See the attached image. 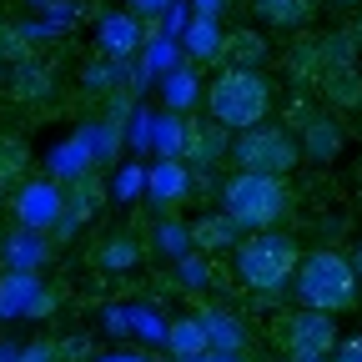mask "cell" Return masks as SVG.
I'll return each instance as SVG.
<instances>
[{
	"mask_svg": "<svg viewBox=\"0 0 362 362\" xmlns=\"http://www.w3.org/2000/svg\"><path fill=\"white\" fill-rule=\"evenodd\" d=\"M277 106V81L267 71H247V66H221L206 81V111L216 126L226 131H252L272 116Z\"/></svg>",
	"mask_w": 362,
	"mask_h": 362,
	"instance_id": "obj_1",
	"label": "cell"
},
{
	"mask_svg": "<svg viewBox=\"0 0 362 362\" xmlns=\"http://www.w3.org/2000/svg\"><path fill=\"white\" fill-rule=\"evenodd\" d=\"M292 287H297V302L302 307H317V312H352L357 307V277H352V262L347 252H332V247H317L297 262L292 272Z\"/></svg>",
	"mask_w": 362,
	"mask_h": 362,
	"instance_id": "obj_2",
	"label": "cell"
},
{
	"mask_svg": "<svg viewBox=\"0 0 362 362\" xmlns=\"http://www.w3.org/2000/svg\"><path fill=\"white\" fill-rule=\"evenodd\" d=\"M297 262H302L297 237L277 232V226H262V232L242 237V247H237V277H242L252 292L272 297V292H282V287L292 282Z\"/></svg>",
	"mask_w": 362,
	"mask_h": 362,
	"instance_id": "obj_3",
	"label": "cell"
},
{
	"mask_svg": "<svg viewBox=\"0 0 362 362\" xmlns=\"http://www.w3.org/2000/svg\"><path fill=\"white\" fill-rule=\"evenodd\" d=\"M292 206V187L287 176H267V171H237L226 176L221 187V211L232 216L237 226H252V232H262V226H277Z\"/></svg>",
	"mask_w": 362,
	"mask_h": 362,
	"instance_id": "obj_4",
	"label": "cell"
},
{
	"mask_svg": "<svg viewBox=\"0 0 362 362\" xmlns=\"http://www.w3.org/2000/svg\"><path fill=\"white\" fill-rule=\"evenodd\" d=\"M232 156H237L242 171H267V176H287V171L302 161L297 136H292L287 126H272V121H262V126H252V131H237Z\"/></svg>",
	"mask_w": 362,
	"mask_h": 362,
	"instance_id": "obj_5",
	"label": "cell"
},
{
	"mask_svg": "<svg viewBox=\"0 0 362 362\" xmlns=\"http://www.w3.org/2000/svg\"><path fill=\"white\" fill-rule=\"evenodd\" d=\"M277 342L292 357H332L337 347V317L332 312H317V307H297L277 322Z\"/></svg>",
	"mask_w": 362,
	"mask_h": 362,
	"instance_id": "obj_6",
	"label": "cell"
},
{
	"mask_svg": "<svg viewBox=\"0 0 362 362\" xmlns=\"http://www.w3.org/2000/svg\"><path fill=\"white\" fill-rule=\"evenodd\" d=\"M16 216L25 232H51L66 216V192L56 181H21L16 187Z\"/></svg>",
	"mask_w": 362,
	"mask_h": 362,
	"instance_id": "obj_7",
	"label": "cell"
},
{
	"mask_svg": "<svg viewBox=\"0 0 362 362\" xmlns=\"http://www.w3.org/2000/svg\"><path fill=\"white\" fill-rule=\"evenodd\" d=\"M51 302H56V297L40 287L35 272L11 267L6 277H0V317H45V312H51Z\"/></svg>",
	"mask_w": 362,
	"mask_h": 362,
	"instance_id": "obj_8",
	"label": "cell"
},
{
	"mask_svg": "<svg viewBox=\"0 0 362 362\" xmlns=\"http://www.w3.org/2000/svg\"><path fill=\"white\" fill-rule=\"evenodd\" d=\"M347 146V126L337 116H312L302 131H297V151L307 161H337Z\"/></svg>",
	"mask_w": 362,
	"mask_h": 362,
	"instance_id": "obj_9",
	"label": "cell"
},
{
	"mask_svg": "<svg viewBox=\"0 0 362 362\" xmlns=\"http://www.w3.org/2000/svg\"><path fill=\"white\" fill-rule=\"evenodd\" d=\"M216 66H247V71H262L267 66V35L257 25H237L216 40Z\"/></svg>",
	"mask_w": 362,
	"mask_h": 362,
	"instance_id": "obj_10",
	"label": "cell"
},
{
	"mask_svg": "<svg viewBox=\"0 0 362 362\" xmlns=\"http://www.w3.org/2000/svg\"><path fill=\"white\" fill-rule=\"evenodd\" d=\"M317 96H322L332 111H362V71L357 66H332L317 76Z\"/></svg>",
	"mask_w": 362,
	"mask_h": 362,
	"instance_id": "obj_11",
	"label": "cell"
},
{
	"mask_svg": "<svg viewBox=\"0 0 362 362\" xmlns=\"http://www.w3.org/2000/svg\"><path fill=\"white\" fill-rule=\"evenodd\" d=\"M221 146H226V126H202V121H192L187 116V126H181V161L187 166H211L216 156H221Z\"/></svg>",
	"mask_w": 362,
	"mask_h": 362,
	"instance_id": "obj_12",
	"label": "cell"
},
{
	"mask_svg": "<svg viewBox=\"0 0 362 362\" xmlns=\"http://www.w3.org/2000/svg\"><path fill=\"white\" fill-rule=\"evenodd\" d=\"M56 90V71L45 66V61H35V56H25V61H16V76H11V96L16 101H45Z\"/></svg>",
	"mask_w": 362,
	"mask_h": 362,
	"instance_id": "obj_13",
	"label": "cell"
},
{
	"mask_svg": "<svg viewBox=\"0 0 362 362\" xmlns=\"http://www.w3.org/2000/svg\"><path fill=\"white\" fill-rule=\"evenodd\" d=\"M317 6H322V0H252V11L277 30H302L317 16Z\"/></svg>",
	"mask_w": 362,
	"mask_h": 362,
	"instance_id": "obj_14",
	"label": "cell"
},
{
	"mask_svg": "<svg viewBox=\"0 0 362 362\" xmlns=\"http://www.w3.org/2000/svg\"><path fill=\"white\" fill-rule=\"evenodd\" d=\"M146 187H151V197H156L161 206H176L181 197H187V187H192V171H187V161H181V156H166V161L146 176Z\"/></svg>",
	"mask_w": 362,
	"mask_h": 362,
	"instance_id": "obj_15",
	"label": "cell"
},
{
	"mask_svg": "<svg viewBox=\"0 0 362 362\" xmlns=\"http://www.w3.org/2000/svg\"><path fill=\"white\" fill-rule=\"evenodd\" d=\"M287 76H292V86H317V76H322V40L317 35H297L292 40Z\"/></svg>",
	"mask_w": 362,
	"mask_h": 362,
	"instance_id": "obj_16",
	"label": "cell"
},
{
	"mask_svg": "<svg viewBox=\"0 0 362 362\" xmlns=\"http://www.w3.org/2000/svg\"><path fill=\"white\" fill-rule=\"evenodd\" d=\"M237 232H242V226L232 221V216H202V221H192V232H187V242L197 247V252H226V247H232L237 242Z\"/></svg>",
	"mask_w": 362,
	"mask_h": 362,
	"instance_id": "obj_17",
	"label": "cell"
},
{
	"mask_svg": "<svg viewBox=\"0 0 362 362\" xmlns=\"http://www.w3.org/2000/svg\"><path fill=\"white\" fill-rule=\"evenodd\" d=\"M136 262H141V242L136 237H111L96 247V267H106V272H131Z\"/></svg>",
	"mask_w": 362,
	"mask_h": 362,
	"instance_id": "obj_18",
	"label": "cell"
},
{
	"mask_svg": "<svg viewBox=\"0 0 362 362\" xmlns=\"http://www.w3.org/2000/svg\"><path fill=\"white\" fill-rule=\"evenodd\" d=\"M202 327H206V342L211 347H226V352H237L247 342L242 322H237V317H226V312H202Z\"/></svg>",
	"mask_w": 362,
	"mask_h": 362,
	"instance_id": "obj_19",
	"label": "cell"
},
{
	"mask_svg": "<svg viewBox=\"0 0 362 362\" xmlns=\"http://www.w3.org/2000/svg\"><path fill=\"white\" fill-rule=\"evenodd\" d=\"M166 342H171L176 357H192V352H206V347H211V342H206V327H202V317H181V322H171Z\"/></svg>",
	"mask_w": 362,
	"mask_h": 362,
	"instance_id": "obj_20",
	"label": "cell"
},
{
	"mask_svg": "<svg viewBox=\"0 0 362 362\" xmlns=\"http://www.w3.org/2000/svg\"><path fill=\"white\" fill-rule=\"evenodd\" d=\"M136 40H141V25H136L131 16H106L101 21V45H106L111 56H126Z\"/></svg>",
	"mask_w": 362,
	"mask_h": 362,
	"instance_id": "obj_21",
	"label": "cell"
},
{
	"mask_svg": "<svg viewBox=\"0 0 362 362\" xmlns=\"http://www.w3.org/2000/svg\"><path fill=\"white\" fill-rule=\"evenodd\" d=\"M25 166H30L25 141L6 136V141H0V187H21V181H25Z\"/></svg>",
	"mask_w": 362,
	"mask_h": 362,
	"instance_id": "obj_22",
	"label": "cell"
},
{
	"mask_svg": "<svg viewBox=\"0 0 362 362\" xmlns=\"http://www.w3.org/2000/svg\"><path fill=\"white\" fill-rule=\"evenodd\" d=\"M216 40H221L216 21H211V16H202V21L187 30V51H192L197 61H216Z\"/></svg>",
	"mask_w": 362,
	"mask_h": 362,
	"instance_id": "obj_23",
	"label": "cell"
},
{
	"mask_svg": "<svg viewBox=\"0 0 362 362\" xmlns=\"http://www.w3.org/2000/svg\"><path fill=\"white\" fill-rule=\"evenodd\" d=\"M166 101H171V111L181 116V111L197 101V76H192V71H176V76L166 81Z\"/></svg>",
	"mask_w": 362,
	"mask_h": 362,
	"instance_id": "obj_24",
	"label": "cell"
},
{
	"mask_svg": "<svg viewBox=\"0 0 362 362\" xmlns=\"http://www.w3.org/2000/svg\"><path fill=\"white\" fill-rule=\"evenodd\" d=\"M35 262H40V242H35V232H25V226H21V237L11 242V267L30 272Z\"/></svg>",
	"mask_w": 362,
	"mask_h": 362,
	"instance_id": "obj_25",
	"label": "cell"
},
{
	"mask_svg": "<svg viewBox=\"0 0 362 362\" xmlns=\"http://www.w3.org/2000/svg\"><path fill=\"white\" fill-rule=\"evenodd\" d=\"M25 56H30V35H21V30L6 25V30H0V61L16 66V61H25Z\"/></svg>",
	"mask_w": 362,
	"mask_h": 362,
	"instance_id": "obj_26",
	"label": "cell"
},
{
	"mask_svg": "<svg viewBox=\"0 0 362 362\" xmlns=\"http://www.w3.org/2000/svg\"><path fill=\"white\" fill-rule=\"evenodd\" d=\"M332 362H362V337H337V347H332Z\"/></svg>",
	"mask_w": 362,
	"mask_h": 362,
	"instance_id": "obj_27",
	"label": "cell"
},
{
	"mask_svg": "<svg viewBox=\"0 0 362 362\" xmlns=\"http://www.w3.org/2000/svg\"><path fill=\"white\" fill-rule=\"evenodd\" d=\"M21 362H56V342H40V347H30Z\"/></svg>",
	"mask_w": 362,
	"mask_h": 362,
	"instance_id": "obj_28",
	"label": "cell"
},
{
	"mask_svg": "<svg viewBox=\"0 0 362 362\" xmlns=\"http://www.w3.org/2000/svg\"><path fill=\"white\" fill-rule=\"evenodd\" d=\"M136 187H141V171H126V176H121V187H116V192H121V197H131Z\"/></svg>",
	"mask_w": 362,
	"mask_h": 362,
	"instance_id": "obj_29",
	"label": "cell"
},
{
	"mask_svg": "<svg viewBox=\"0 0 362 362\" xmlns=\"http://www.w3.org/2000/svg\"><path fill=\"white\" fill-rule=\"evenodd\" d=\"M347 262H352V277H357V287H362V242L352 247V257H347Z\"/></svg>",
	"mask_w": 362,
	"mask_h": 362,
	"instance_id": "obj_30",
	"label": "cell"
},
{
	"mask_svg": "<svg viewBox=\"0 0 362 362\" xmlns=\"http://www.w3.org/2000/svg\"><path fill=\"white\" fill-rule=\"evenodd\" d=\"M347 40H352V45H357V56H362V16H357V21H352V25H347Z\"/></svg>",
	"mask_w": 362,
	"mask_h": 362,
	"instance_id": "obj_31",
	"label": "cell"
},
{
	"mask_svg": "<svg viewBox=\"0 0 362 362\" xmlns=\"http://www.w3.org/2000/svg\"><path fill=\"white\" fill-rule=\"evenodd\" d=\"M136 6H141V11H151V16H156V11L166 6V0H136Z\"/></svg>",
	"mask_w": 362,
	"mask_h": 362,
	"instance_id": "obj_32",
	"label": "cell"
},
{
	"mask_svg": "<svg viewBox=\"0 0 362 362\" xmlns=\"http://www.w3.org/2000/svg\"><path fill=\"white\" fill-rule=\"evenodd\" d=\"M337 6H342V11H362V0H337Z\"/></svg>",
	"mask_w": 362,
	"mask_h": 362,
	"instance_id": "obj_33",
	"label": "cell"
},
{
	"mask_svg": "<svg viewBox=\"0 0 362 362\" xmlns=\"http://www.w3.org/2000/svg\"><path fill=\"white\" fill-rule=\"evenodd\" d=\"M197 6H202V16H211V11H216V0H197Z\"/></svg>",
	"mask_w": 362,
	"mask_h": 362,
	"instance_id": "obj_34",
	"label": "cell"
},
{
	"mask_svg": "<svg viewBox=\"0 0 362 362\" xmlns=\"http://www.w3.org/2000/svg\"><path fill=\"white\" fill-rule=\"evenodd\" d=\"M292 362H327V357H292Z\"/></svg>",
	"mask_w": 362,
	"mask_h": 362,
	"instance_id": "obj_35",
	"label": "cell"
},
{
	"mask_svg": "<svg viewBox=\"0 0 362 362\" xmlns=\"http://www.w3.org/2000/svg\"><path fill=\"white\" fill-rule=\"evenodd\" d=\"M0 66H6V61H0Z\"/></svg>",
	"mask_w": 362,
	"mask_h": 362,
	"instance_id": "obj_36",
	"label": "cell"
}]
</instances>
